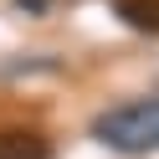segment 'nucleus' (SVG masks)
Wrapping results in <instances>:
<instances>
[{"instance_id":"1","label":"nucleus","mask_w":159,"mask_h":159,"mask_svg":"<svg viewBox=\"0 0 159 159\" xmlns=\"http://www.w3.org/2000/svg\"><path fill=\"white\" fill-rule=\"evenodd\" d=\"M93 139L113 154H154L159 149V98H134L93 118Z\"/></svg>"},{"instance_id":"2","label":"nucleus","mask_w":159,"mask_h":159,"mask_svg":"<svg viewBox=\"0 0 159 159\" xmlns=\"http://www.w3.org/2000/svg\"><path fill=\"white\" fill-rule=\"evenodd\" d=\"M0 159H52V139L41 128L11 123V128H0Z\"/></svg>"},{"instance_id":"3","label":"nucleus","mask_w":159,"mask_h":159,"mask_svg":"<svg viewBox=\"0 0 159 159\" xmlns=\"http://www.w3.org/2000/svg\"><path fill=\"white\" fill-rule=\"evenodd\" d=\"M118 16H123L134 31L159 36V0H123V5H118Z\"/></svg>"}]
</instances>
